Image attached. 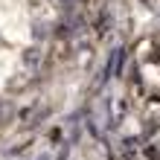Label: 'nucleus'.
<instances>
[{
  "label": "nucleus",
  "mask_w": 160,
  "mask_h": 160,
  "mask_svg": "<svg viewBox=\"0 0 160 160\" xmlns=\"http://www.w3.org/2000/svg\"><path fill=\"white\" fill-rule=\"evenodd\" d=\"M143 122L148 125V131H152V134H157V131H160V99H148V102H146Z\"/></svg>",
  "instance_id": "obj_1"
}]
</instances>
